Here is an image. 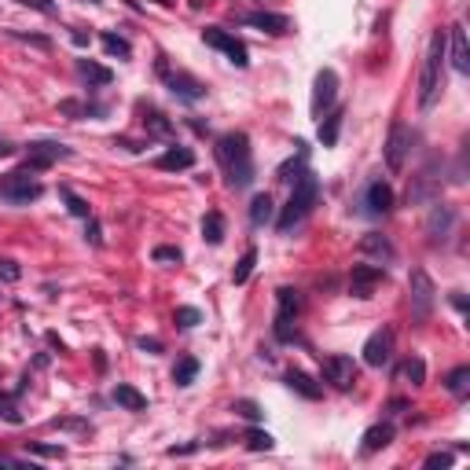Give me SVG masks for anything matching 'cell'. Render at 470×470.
Segmentation results:
<instances>
[{
	"label": "cell",
	"mask_w": 470,
	"mask_h": 470,
	"mask_svg": "<svg viewBox=\"0 0 470 470\" xmlns=\"http://www.w3.org/2000/svg\"><path fill=\"white\" fill-rule=\"evenodd\" d=\"M155 70H158L162 84H165V89L173 92L180 103H199V99H206V92H209L195 74H187V70H173V67H169V59H165V55H158V59H155Z\"/></svg>",
	"instance_id": "5b68a950"
},
{
	"label": "cell",
	"mask_w": 470,
	"mask_h": 470,
	"mask_svg": "<svg viewBox=\"0 0 470 470\" xmlns=\"http://www.w3.org/2000/svg\"><path fill=\"white\" fill-rule=\"evenodd\" d=\"M360 250H364V253H371V258H378V261H386V265L397 258L393 243L386 239V235H378V231H368L364 239H360Z\"/></svg>",
	"instance_id": "484cf974"
},
{
	"label": "cell",
	"mask_w": 470,
	"mask_h": 470,
	"mask_svg": "<svg viewBox=\"0 0 470 470\" xmlns=\"http://www.w3.org/2000/svg\"><path fill=\"white\" fill-rule=\"evenodd\" d=\"M243 441H246L250 452H272V448H275V437L268 430H258V426H250V430L243 434Z\"/></svg>",
	"instance_id": "836d02e7"
},
{
	"label": "cell",
	"mask_w": 470,
	"mask_h": 470,
	"mask_svg": "<svg viewBox=\"0 0 470 470\" xmlns=\"http://www.w3.org/2000/svg\"><path fill=\"white\" fill-rule=\"evenodd\" d=\"M426 466H452V456L448 452H430L426 456Z\"/></svg>",
	"instance_id": "681fc988"
},
{
	"label": "cell",
	"mask_w": 470,
	"mask_h": 470,
	"mask_svg": "<svg viewBox=\"0 0 470 470\" xmlns=\"http://www.w3.org/2000/svg\"><path fill=\"white\" fill-rule=\"evenodd\" d=\"M456 206H448V202H434L430 209V217H426V239H430V246H444L448 239H452V228H456Z\"/></svg>",
	"instance_id": "7c38bea8"
},
{
	"label": "cell",
	"mask_w": 470,
	"mask_h": 470,
	"mask_svg": "<svg viewBox=\"0 0 470 470\" xmlns=\"http://www.w3.org/2000/svg\"><path fill=\"white\" fill-rule=\"evenodd\" d=\"M444 390L452 393V397H459V400H466V393H470V368L459 364V368L448 371L444 375Z\"/></svg>",
	"instance_id": "4dcf8cb0"
},
{
	"label": "cell",
	"mask_w": 470,
	"mask_h": 470,
	"mask_svg": "<svg viewBox=\"0 0 470 470\" xmlns=\"http://www.w3.org/2000/svg\"><path fill=\"white\" fill-rule=\"evenodd\" d=\"M143 111V129H147V136H158V140H169L173 136V118H169L165 111H158V106H140Z\"/></svg>",
	"instance_id": "44dd1931"
},
{
	"label": "cell",
	"mask_w": 470,
	"mask_h": 470,
	"mask_svg": "<svg viewBox=\"0 0 470 470\" xmlns=\"http://www.w3.org/2000/svg\"><path fill=\"white\" fill-rule=\"evenodd\" d=\"M297 316H302V290L294 287H280L275 290V319H272V334L275 341H297Z\"/></svg>",
	"instance_id": "277c9868"
},
{
	"label": "cell",
	"mask_w": 470,
	"mask_h": 470,
	"mask_svg": "<svg viewBox=\"0 0 470 470\" xmlns=\"http://www.w3.org/2000/svg\"><path fill=\"white\" fill-rule=\"evenodd\" d=\"M114 400L121 404L125 412H143L147 408V397L136 386H129V382H118V386H114Z\"/></svg>",
	"instance_id": "f1b7e54d"
},
{
	"label": "cell",
	"mask_w": 470,
	"mask_h": 470,
	"mask_svg": "<svg viewBox=\"0 0 470 470\" xmlns=\"http://www.w3.org/2000/svg\"><path fill=\"white\" fill-rule=\"evenodd\" d=\"M84 4H103V0H84Z\"/></svg>",
	"instance_id": "91938a15"
},
{
	"label": "cell",
	"mask_w": 470,
	"mask_h": 470,
	"mask_svg": "<svg viewBox=\"0 0 470 470\" xmlns=\"http://www.w3.org/2000/svg\"><path fill=\"white\" fill-rule=\"evenodd\" d=\"M74 70H77V77L89 84V89H106V84L114 81V74L106 70V67H99V62H92V59H77Z\"/></svg>",
	"instance_id": "603a6c76"
},
{
	"label": "cell",
	"mask_w": 470,
	"mask_h": 470,
	"mask_svg": "<svg viewBox=\"0 0 470 470\" xmlns=\"http://www.w3.org/2000/svg\"><path fill=\"white\" fill-rule=\"evenodd\" d=\"M294 147H297V165H302V162H305V143H294ZM290 169H294V162H287V165L280 169V180H287Z\"/></svg>",
	"instance_id": "f907efd6"
},
{
	"label": "cell",
	"mask_w": 470,
	"mask_h": 470,
	"mask_svg": "<svg viewBox=\"0 0 470 470\" xmlns=\"http://www.w3.org/2000/svg\"><path fill=\"white\" fill-rule=\"evenodd\" d=\"M84 239H89L92 246H103V231H99V221L89 217V228H84Z\"/></svg>",
	"instance_id": "7dc6e473"
},
{
	"label": "cell",
	"mask_w": 470,
	"mask_h": 470,
	"mask_svg": "<svg viewBox=\"0 0 470 470\" xmlns=\"http://www.w3.org/2000/svg\"><path fill=\"white\" fill-rule=\"evenodd\" d=\"M444 33H448V48H444V55H452L456 74H470V48H466V30H463V23H452Z\"/></svg>",
	"instance_id": "d6986e66"
},
{
	"label": "cell",
	"mask_w": 470,
	"mask_h": 470,
	"mask_svg": "<svg viewBox=\"0 0 470 470\" xmlns=\"http://www.w3.org/2000/svg\"><path fill=\"white\" fill-rule=\"evenodd\" d=\"M18 275H23V268H18L11 258H4V261H0V280H4V283H15Z\"/></svg>",
	"instance_id": "f6af8a7d"
},
{
	"label": "cell",
	"mask_w": 470,
	"mask_h": 470,
	"mask_svg": "<svg viewBox=\"0 0 470 470\" xmlns=\"http://www.w3.org/2000/svg\"><path fill=\"white\" fill-rule=\"evenodd\" d=\"M294 180V187H290V199H287V206H283V213L275 217V231L280 235H287V231H294L297 224H302L309 213H312V206L319 202V177L312 173V169H297V177H290Z\"/></svg>",
	"instance_id": "7a4b0ae2"
},
{
	"label": "cell",
	"mask_w": 470,
	"mask_h": 470,
	"mask_svg": "<svg viewBox=\"0 0 470 470\" xmlns=\"http://www.w3.org/2000/svg\"><path fill=\"white\" fill-rule=\"evenodd\" d=\"M382 283H386V268L382 265H353V272H349V294L353 297H371Z\"/></svg>",
	"instance_id": "2e32d148"
},
{
	"label": "cell",
	"mask_w": 470,
	"mask_h": 470,
	"mask_svg": "<svg viewBox=\"0 0 470 470\" xmlns=\"http://www.w3.org/2000/svg\"><path fill=\"white\" fill-rule=\"evenodd\" d=\"M334 96H338V74L327 67V70H319L316 74V84H312V114H327L331 106H334Z\"/></svg>",
	"instance_id": "e0dca14e"
},
{
	"label": "cell",
	"mask_w": 470,
	"mask_h": 470,
	"mask_svg": "<svg viewBox=\"0 0 470 470\" xmlns=\"http://www.w3.org/2000/svg\"><path fill=\"white\" fill-rule=\"evenodd\" d=\"M239 23H243V26H253V30H261V33H272V37L290 33V18L280 15V11H243V15H239Z\"/></svg>",
	"instance_id": "ac0fdd59"
},
{
	"label": "cell",
	"mask_w": 470,
	"mask_h": 470,
	"mask_svg": "<svg viewBox=\"0 0 470 470\" xmlns=\"http://www.w3.org/2000/svg\"><path fill=\"white\" fill-rule=\"evenodd\" d=\"M283 382H287V390H294L297 397H305V400H319V397H324V386H319L312 375L297 371V368H290V371L283 375Z\"/></svg>",
	"instance_id": "ffe728a7"
},
{
	"label": "cell",
	"mask_w": 470,
	"mask_h": 470,
	"mask_svg": "<svg viewBox=\"0 0 470 470\" xmlns=\"http://www.w3.org/2000/svg\"><path fill=\"white\" fill-rule=\"evenodd\" d=\"M253 265H258V250H253V246H246V253H243V258H239V265H235V268H231V283H235V287H243V283L250 280V272H253Z\"/></svg>",
	"instance_id": "e575fe53"
},
{
	"label": "cell",
	"mask_w": 470,
	"mask_h": 470,
	"mask_svg": "<svg viewBox=\"0 0 470 470\" xmlns=\"http://www.w3.org/2000/svg\"><path fill=\"white\" fill-rule=\"evenodd\" d=\"M195 375H199V360L195 356H180L177 368H173V382H177V386H191Z\"/></svg>",
	"instance_id": "8d00e7d4"
},
{
	"label": "cell",
	"mask_w": 470,
	"mask_h": 470,
	"mask_svg": "<svg viewBox=\"0 0 470 470\" xmlns=\"http://www.w3.org/2000/svg\"><path fill=\"white\" fill-rule=\"evenodd\" d=\"M59 114H67V118H103V114H106V106H103V103L62 99V103H59Z\"/></svg>",
	"instance_id": "83f0119b"
},
{
	"label": "cell",
	"mask_w": 470,
	"mask_h": 470,
	"mask_svg": "<svg viewBox=\"0 0 470 470\" xmlns=\"http://www.w3.org/2000/svg\"><path fill=\"white\" fill-rule=\"evenodd\" d=\"M26 448H30L33 456H40V459H62V448L59 444H30L26 441Z\"/></svg>",
	"instance_id": "ee69618b"
},
{
	"label": "cell",
	"mask_w": 470,
	"mask_h": 470,
	"mask_svg": "<svg viewBox=\"0 0 470 470\" xmlns=\"http://www.w3.org/2000/svg\"><path fill=\"white\" fill-rule=\"evenodd\" d=\"M125 4H129L133 11H140V8H143V4H140V0H125Z\"/></svg>",
	"instance_id": "680465c9"
},
{
	"label": "cell",
	"mask_w": 470,
	"mask_h": 470,
	"mask_svg": "<svg viewBox=\"0 0 470 470\" xmlns=\"http://www.w3.org/2000/svg\"><path fill=\"white\" fill-rule=\"evenodd\" d=\"M404 382H412V386H422L426 382V364H422V356H408L400 364V371H397Z\"/></svg>",
	"instance_id": "d590c367"
},
{
	"label": "cell",
	"mask_w": 470,
	"mask_h": 470,
	"mask_svg": "<svg viewBox=\"0 0 470 470\" xmlns=\"http://www.w3.org/2000/svg\"><path fill=\"white\" fill-rule=\"evenodd\" d=\"M390 209H393V187L386 180H371L364 195L356 199V213H364V217H386Z\"/></svg>",
	"instance_id": "4fadbf2b"
},
{
	"label": "cell",
	"mask_w": 470,
	"mask_h": 470,
	"mask_svg": "<svg viewBox=\"0 0 470 470\" xmlns=\"http://www.w3.org/2000/svg\"><path fill=\"white\" fill-rule=\"evenodd\" d=\"M55 430H74V434H92V426L84 419H52Z\"/></svg>",
	"instance_id": "7bdbcfd3"
},
{
	"label": "cell",
	"mask_w": 470,
	"mask_h": 470,
	"mask_svg": "<svg viewBox=\"0 0 470 470\" xmlns=\"http://www.w3.org/2000/svg\"><path fill=\"white\" fill-rule=\"evenodd\" d=\"M99 45L106 48V55H118V59H129L133 55V45L121 33H114V30H103L99 33Z\"/></svg>",
	"instance_id": "1f68e13d"
},
{
	"label": "cell",
	"mask_w": 470,
	"mask_h": 470,
	"mask_svg": "<svg viewBox=\"0 0 470 470\" xmlns=\"http://www.w3.org/2000/svg\"><path fill=\"white\" fill-rule=\"evenodd\" d=\"M114 143H118V147H125V151H133V155H140V151H143V147H147V143H136V140H125V136H118Z\"/></svg>",
	"instance_id": "816d5d0a"
},
{
	"label": "cell",
	"mask_w": 470,
	"mask_h": 470,
	"mask_svg": "<svg viewBox=\"0 0 470 470\" xmlns=\"http://www.w3.org/2000/svg\"><path fill=\"white\" fill-rule=\"evenodd\" d=\"M341 121H346V111H341V106H331L327 114H319V129H316L319 143L334 147L338 143V133H341Z\"/></svg>",
	"instance_id": "cb8c5ba5"
},
{
	"label": "cell",
	"mask_w": 470,
	"mask_h": 470,
	"mask_svg": "<svg viewBox=\"0 0 470 470\" xmlns=\"http://www.w3.org/2000/svg\"><path fill=\"white\" fill-rule=\"evenodd\" d=\"M393 346H397L393 327L371 331V338L364 341V364H368V368H386L390 360H393Z\"/></svg>",
	"instance_id": "5bb4252c"
},
{
	"label": "cell",
	"mask_w": 470,
	"mask_h": 470,
	"mask_svg": "<svg viewBox=\"0 0 470 470\" xmlns=\"http://www.w3.org/2000/svg\"><path fill=\"white\" fill-rule=\"evenodd\" d=\"M404 408H408V400H390V415H400Z\"/></svg>",
	"instance_id": "6f0895ef"
},
{
	"label": "cell",
	"mask_w": 470,
	"mask_h": 470,
	"mask_svg": "<svg viewBox=\"0 0 470 470\" xmlns=\"http://www.w3.org/2000/svg\"><path fill=\"white\" fill-rule=\"evenodd\" d=\"M213 155H217V165H221V173H224V184H228L231 191H246V187L253 184L258 169H253L250 136H246L243 129L217 136V143H213Z\"/></svg>",
	"instance_id": "6da1fadb"
},
{
	"label": "cell",
	"mask_w": 470,
	"mask_h": 470,
	"mask_svg": "<svg viewBox=\"0 0 470 470\" xmlns=\"http://www.w3.org/2000/svg\"><path fill=\"white\" fill-rule=\"evenodd\" d=\"M18 4H26V8H33V11H40V15H55V11H59L52 0H18Z\"/></svg>",
	"instance_id": "bcb514c9"
},
{
	"label": "cell",
	"mask_w": 470,
	"mask_h": 470,
	"mask_svg": "<svg viewBox=\"0 0 470 470\" xmlns=\"http://www.w3.org/2000/svg\"><path fill=\"white\" fill-rule=\"evenodd\" d=\"M15 151H18V147H15L11 140H0V158H11Z\"/></svg>",
	"instance_id": "db71d44e"
},
{
	"label": "cell",
	"mask_w": 470,
	"mask_h": 470,
	"mask_svg": "<svg viewBox=\"0 0 470 470\" xmlns=\"http://www.w3.org/2000/svg\"><path fill=\"white\" fill-rule=\"evenodd\" d=\"M136 346H140L143 353H151V356H158V353L165 349V346H162V341H158V338H147V334H143V338H136Z\"/></svg>",
	"instance_id": "c3c4849f"
},
{
	"label": "cell",
	"mask_w": 470,
	"mask_h": 470,
	"mask_svg": "<svg viewBox=\"0 0 470 470\" xmlns=\"http://www.w3.org/2000/svg\"><path fill=\"white\" fill-rule=\"evenodd\" d=\"M324 382H331L334 390H353V382H356V360L346 356V353H331L324 360Z\"/></svg>",
	"instance_id": "9a60e30c"
},
{
	"label": "cell",
	"mask_w": 470,
	"mask_h": 470,
	"mask_svg": "<svg viewBox=\"0 0 470 470\" xmlns=\"http://www.w3.org/2000/svg\"><path fill=\"white\" fill-rule=\"evenodd\" d=\"M393 441V422H375L371 430H364V437H360V452L371 456V452H382Z\"/></svg>",
	"instance_id": "d4e9b609"
},
{
	"label": "cell",
	"mask_w": 470,
	"mask_h": 470,
	"mask_svg": "<svg viewBox=\"0 0 470 470\" xmlns=\"http://www.w3.org/2000/svg\"><path fill=\"white\" fill-rule=\"evenodd\" d=\"M74 151L67 143H59V140H33V143H26V169H33V173H45L48 165H55V162H62V158H70Z\"/></svg>",
	"instance_id": "8fae6325"
},
{
	"label": "cell",
	"mask_w": 470,
	"mask_h": 470,
	"mask_svg": "<svg viewBox=\"0 0 470 470\" xmlns=\"http://www.w3.org/2000/svg\"><path fill=\"white\" fill-rule=\"evenodd\" d=\"M441 187H444V165L441 158H430L408 184V206H426V202H437L441 199Z\"/></svg>",
	"instance_id": "52a82bcc"
},
{
	"label": "cell",
	"mask_w": 470,
	"mask_h": 470,
	"mask_svg": "<svg viewBox=\"0 0 470 470\" xmlns=\"http://www.w3.org/2000/svg\"><path fill=\"white\" fill-rule=\"evenodd\" d=\"M231 412H235V415H243L246 422H261V419H265V412H261L253 400H246V397L235 400V404H231Z\"/></svg>",
	"instance_id": "f35d334b"
},
{
	"label": "cell",
	"mask_w": 470,
	"mask_h": 470,
	"mask_svg": "<svg viewBox=\"0 0 470 470\" xmlns=\"http://www.w3.org/2000/svg\"><path fill=\"white\" fill-rule=\"evenodd\" d=\"M8 37H15V40H26V45H37V48H52V37H45V33H23V30H8Z\"/></svg>",
	"instance_id": "ab89813d"
},
{
	"label": "cell",
	"mask_w": 470,
	"mask_h": 470,
	"mask_svg": "<svg viewBox=\"0 0 470 470\" xmlns=\"http://www.w3.org/2000/svg\"><path fill=\"white\" fill-rule=\"evenodd\" d=\"M151 258H155V261H162V265H180V261H184V253H180L177 246H155Z\"/></svg>",
	"instance_id": "b9f144b4"
},
{
	"label": "cell",
	"mask_w": 470,
	"mask_h": 470,
	"mask_svg": "<svg viewBox=\"0 0 470 470\" xmlns=\"http://www.w3.org/2000/svg\"><path fill=\"white\" fill-rule=\"evenodd\" d=\"M173 319H177L180 327H195V324H202V312L191 309V305H180V309L173 312Z\"/></svg>",
	"instance_id": "60d3db41"
},
{
	"label": "cell",
	"mask_w": 470,
	"mask_h": 470,
	"mask_svg": "<svg viewBox=\"0 0 470 470\" xmlns=\"http://www.w3.org/2000/svg\"><path fill=\"white\" fill-rule=\"evenodd\" d=\"M444 48H448V33L437 26L430 33V45H426V59H422V74H419V106L430 111L437 92H441V74H444Z\"/></svg>",
	"instance_id": "3957f363"
},
{
	"label": "cell",
	"mask_w": 470,
	"mask_h": 470,
	"mask_svg": "<svg viewBox=\"0 0 470 470\" xmlns=\"http://www.w3.org/2000/svg\"><path fill=\"white\" fill-rule=\"evenodd\" d=\"M59 199H62V202H67V209L74 213V217H84V221H89V217H92V209H89V202H84V199L77 195V191H74L70 184H59Z\"/></svg>",
	"instance_id": "d6a6232c"
},
{
	"label": "cell",
	"mask_w": 470,
	"mask_h": 470,
	"mask_svg": "<svg viewBox=\"0 0 470 470\" xmlns=\"http://www.w3.org/2000/svg\"><path fill=\"white\" fill-rule=\"evenodd\" d=\"M452 305H456L459 312H466V297H463V290H452Z\"/></svg>",
	"instance_id": "9f6ffc18"
},
{
	"label": "cell",
	"mask_w": 470,
	"mask_h": 470,
	"mask_svg": "<svg viewBox=\"0 0 470 470\" xmlns=\"http://www.w3.org/2000/svg\"><path fill=\"white\" fill-rule=\"evenodd\" d=\"M0 419L4 422H11V426H18L23 422V412H18V393H0Z\"/></svg>",
	"instance_id": "74e56055"
},
{
	"label": "cell",
	"mask_w": 470,
	"mask_h": 470,
	"mask_svg": "<svg viewBox=\"0 0 470 470\" xmlns=\"http://www.w3.org/2000/svg\"><path fill=\"white\" fill-rule=\"evenodd\" d=\"M40 195H45V184H40L33 177V169H26V165L8 173V177H0V199L11 202V206H30Z\"/></svg>",
	"instance_id": "8992f818"
},
{
	"label": "cell",
	"mask_w": 470,
	"mask_h": 470,
	"mask_svg": "<svg viewBox=\"0 0 470 470\" xmlns=\"http://www.w3.org/2000/svg\"><path fill=\"white\" fill-rule=\"evenodd\" d=\"M272 213H275V206H272V195H268V191H261V195L250 199V224H253V228L272 224Z\"/></svg>",
	"instance_id": "4316f807"
},
{
	"label": "cell",
	"mask_w": 470,
	"mask_h": 470,
	"mask_svg": "<svg viewBox=\"0 0 470 470\" xmlns=\"http://www.w3.org/2000/svg\"><path fill=\"white\" fill-rule=\"evenodd\" d=\"M70 40H74L77 48H84V45H89V33H84V30H74V33H70Z\"/></svg>",
	"instance_id": "11a10c76"
},
{
	"label": "cell",
	"mask_w": 470,
	"mask_h": 470,
	"mask_svg": "<svg viewBox=\"0 0 470 470\" xmlns=\"http://www.w3.org/2000/svg\"><path fill=\"white\" fill-rule=\"evenodd\" d=\"M202 239L209 246H221L224 243V213L221 209H209L206 217H202Z\"/></svg>",
	"instance_id": "f546056e"
},
{
	"label": "cell",
	"mask_w": 470,
	"mask_h": 470,
	"mask_svg": "<svg viewBox=\"0 0 470 470\" xmlns=\"http://www.w3.org/2000/svg\"><path fill=\"white\" fill-rule=\"evenodd\" d=\"M0 466H26V459H18V456H8V452H0Z\"/></svg>",
	"instance_id": "f5cc1de1"
},
{
	"label": "cell",
	"mask_w": 470,
	"mask_h": 470,
	"mask_svg": "<svg viewBox=\"0 0 470 470\" xmlns=\"http://www.w3.org/2000/svg\"><path fill=\"white\" fill-rule=\"evenodd\" d=\"M155 165H158V169H165V173H180V169H191V165H195V151H191V147L173 143L165 155H158V158H155Z\"/></svg>",
	"instance_id": "7402d4cb"
},
{
	"label": "cell",
	"mask_w": 470,
	"mask_h": 470,
	"mask_svg": "<svg viewBox=\"0 0 470 470\" xmlns=\"http://www.w3.org/2000/svg\"><path fill=\"white\" fill-rule=\"evenodd\" d=\"M202 45L224 52L231 67H239V70L250 67V52H246V45H243V40L235 37L231 30H224V26H206V30H202Z\"/></svg>",
	"instance_id": "9c48e42d"
},
{
	"label": "cell",
	"mask_w": 470,
	"mask_h": 470,
	"mask_svg": "<svg viewBox=\"0 0 470 470\" xmlns=\"http://www.w3.org/2000/svg\"><path fill=\"white\" fill-rule=\"evenodd\" d=\"M412 140H415V133H412L404 121H393V125H390L386 147H382V155H386L390 173H400V169H404V162H408V155H412Z\"/></svg>",
	"instance_id": "30bf717a"
},
{
	"label": "cell",
	"mask_w": 470,
	"mask_h": 470,
	"mask_svg": "<svg viewBox=\"0 0 470 470\" xmlns=\"http://www.w3.org/2000/svg\"><path fill=\"white\" fill-rule=\"evenodd\" d=\"M408 302H412V319L415 324H426V319L434 316L437 287H434L430 275H426V268H412V275H408Z\"/></svg>",
	"instance_id": "ba28073f"
}]
</instances>
